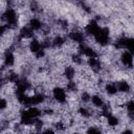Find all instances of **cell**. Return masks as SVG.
Wrapping results in <instances>:
<instances>
[{
  "mask_svg": "<svg viewBox=\"0 0 134 134\" xmlns=\"http://www.w3.org/2000/svg\"><path fill=\"white\" fill-rule=\"evenodd\" d=\"M120 134H133V132H132V130H131V129L126 128V129H124V130L120 132Z\"/></svg>",
  "mask_w": 134,
  "mask_h": 134,
  "instance_id": "cell-4",
  "label": "cell"
},
{
  "mask_svg": "<svg viewBox=\"0 0 134 134\" xmlns=\"http://www.w3.org/2000/svg\"><path fill=\"white\" fill-rule=\"evenodd\" d=\"M86 134H103V129L98 126H91L86 130Z\"/></svg>",
  "mask_w": 134,
  "mask_h": 134,
  "instance_id": "cell-2",
  "label": "cell"
},
{
  "mask_svg": "<svg viewBox=\"0 0 134 134\" xmlns=\"http://www.w3.org/2000/svg\"><path fill=\"white\" fill-rule=\"evenodd\" d=\"M7 109V100L3 97H0V111H4Z\"/></svg>",
  "mask_w": 134,
  "mask_h": 134,
  "instance_id": "cell-3",
  "label": "cell"
},
{
  "mask_svg": "<svg viewBox=\"0 0 134 134\" xmlns=\"http://www.w3.org/2000/svg\"><path fill=\"white\" fill-rule=\"evenodd\" d=\"M51 96L53 98L54 102H57L58 104H66L67 103V97H68V94H67V91L63 88V87H60V86H57L52 89L51 91Z\"/></svg>",
  "mask_w": 134,
  "mask_h": 134,
  "instance_id": "cell-1",
  "label": "cell"
}]
</instances>
